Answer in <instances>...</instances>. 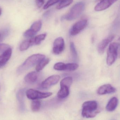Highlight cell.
Masks as SVG:
<instances>
[{"label": "cell", "mask_w": 120, "mask_h": 120, "mask_svg": "<svg viewBox=\"0 0 120 120\" xmlns=\"http://www.w3.org/2000/svg\"><path fill=\"white\" fill-rule=\"evenodd\" d=\"M82 115L86 118H92L96 117L100 112L98 103L95 101L85 102L82 105Z\"/></svg>", "instance_id": "cell-1"}, {"label": "cell", "mask_w": 120, "mask_h": 120, "mask_svg": "<svg viewBox=\"0 0 120 120\" xmlns=\"http://www.w3.org/2000/svg\"><path fill=\"white\" fill-rule=\"evenodd\" d=\"M45 57L44 55L40 54H34L31 56L18 67L17 70V73L19 74H22L36 64H38L41 60L45 58Z\"/></svg>", "instance_id": "cell-2"}, {"label": "cell", "mask_w": 120, "mask_h": 120, "mask_svg": "<svg viewBox=\"0 0 120 120\" xmlns=\"http://www.w3.org/2000/svg\"><path fill=\"white\" fill-rule=\"evenodd\" d=\"M85 4L83 2H79L72 7L69 12L61 18L62 20H72L77 18L84 10Z\"/></svg>", "instance_id": "cell-3"}, {"label": "cell", "mask_w": 120, "mask_h": 120, "mask_svg": "<svg viewBox=\"0 0 120 120\" xmlns=\"http://www.w3.org/2000/svg\"><path fill=\"white\" fill-rule=\"evenodd\" d=\"M72 81V78L70 77H65L61 81L60 89L57 93L58 98L64 99L68 97L69 94L70 88Z\"/></svg>", "instance_id": "cell-4"}, {"label": "cell", "mask_w": 120, "mask_h": 120, "mask_svg": "<svg viewBox=\"0 0 120 120\" xmlns=\"http://www.w3.org/2000/svg\"><path fill=\"white\" fill-rule=\"evenodd\" d=\"M120 44L116 42L111 43L109 45L107 52L106 63L109 66L115 62L117 56L118 50Z\"/></svg>", "instance_id": "cell-5"}, {"label": "cell", "mask_w": 120, "mask_h": 120, "mask_svg": "<svg viewBox=\"0 0 120 120\" xmlns=\"http://www.w3.org/2000/svg\"><path fill=\"white\" fill-rule=\"evenodd\" d=\"M27 97L31 100H37L46 98L52 95L51 92H42L35 89H30L26 91Z\"/></svg>", "instance_id": "cell-6"}, {"label": "cell", "mask_w": 120, "mask_h": 120, "mask_svg": "<svg viewBox=\"0 0 120 120\" xmlns=\"http://www.w3.org/2000/svg\"><path fill=\"white\" fill-rule=\"evenodd\" d=\"M42 25V22L41 20L36 21L32 25L29 29L25 31L23 34V36L27 38L34 37L40 31Z\"/></svg>", "instance_id": "cell-7"}, {"label": "cell", "mask_w": 120, "mask_h": 120, "mask_svg": "<svg viewBox=\"0 0 120 120\" xmlns=\"http://www.w3.org/2000/svg\"><path fill=\"white\" fill-rule=\"evenodd\" d=\"M87 24V20L86 19L81 20L75 23L71 29V35L75 36L78 34L86 27Z\"/></svg>", "instance_id": "cell-8"}, {"label": "cell", "mask_w": 120, "mask_h": 120, "mask_svg": "<svg viewBox=\"0 0 120 120\" xmlns=\"http://www.w3.org/2000/svg\"><path fill=\"white\" fill-rule=\"evenodd\" d=\"M65 42L61 37L57 38L53 43V51L55 54L59 55L65 49Z\"/></svg>", "instance_id": "cell-9"}, {"label": "cell", "mask_w": 120, "mask_h": 120, "mask_svg": "<svg viewBox=\"0 0 120 120\" xmlns=\"http://www.w3.org/2000/svg\"><path fill=\"white\" fill-rule=\"evenodd\" d=\"M60 79V77L59 75H53L50 76L41 83V86L43 89H48L57 83Z\"/></svg>", "instance_id": "cell-10"}, {"label": "cell", "mask_w": 120, "mask_h": 120, "mask_svg": "<svg viewBox=\"0 0 120 120\" xmlns=\"http://www.w3.org/2000/svg\"><path fill=\"white\" fill-rule=\"evenodd\" d=\"M115 36L114 35H110L106 39L102 40L99 43L98 46V51L99 54L102 55L103 54L107 46L113 40Z\"/></svg>", "instance_id": "cell-11"}, {"label": "cell", "mask_w": 120, "mask_h": 120, "mask_svg": "<svg viewBox=\"0 0 120 120\" xmlns=\"http://www.w3.org/2000/svg\"><path fill=\"white\" fill-rule=\"evenodd\" d=\"M115 88L110 84H105L100 86L97 90V93L99 95H104L116 92Z\"/></svg>", "instance_id": "cell-12"}, {"label": "cell", "mask_w": 120, "mask_h": 120, "mask_svg": "<svg viewBox=\"0 0 120 120\" xmlns=\"http://www.w3.org/2000/svg\"><path fill=\"white\" fill-rule=\"evenodd\" d=\"M12 50L8 48L5 50L0 55V67L5 65L11 57Z\"/></svg>", "instance_id": "cell-13"}, {"label": "cell", "mask_w": 120, "mask_h": 120, "mask_svg": "<svg viewBox=\"0 0 120 120\" xmlns=\"http://www.w3.org/2000/svg\"><path fill=\"white\" fill-rule=\"evenodd\" d=\"M111 0H102L94 8L96 11H101L104 10L109 8L113 4Z\"/></svg>", "instance_id": "cell-14"}, {"label": "cell", "mask_w": 120, "mask_h": 120, "mask_svg": "<svg viewBox=\"0 0 120 120\" xmlns=\"http://www.w3.org/2000/svg\"><path fill=\"white\" fill-rule=\"evenodd\" d=\"M118 101L116 97H114L110 99L106 107V110L112 112L115 110L118 104Z\"/></svg>", "instance_id": "cell-15"}, {"label": "cell", "mask_w": 120, "mask_h": 120, "mask_svg": "<svg viewBox=\"0 0 120 120\" xmlns=\"http://www.w3.org/2000/svg\"><path fill=\"white\" fill-rule=\"evenodd\" d=\"M38 75L36 72H32L27 74L25 77L24 80L28 84H34L37 81Z\"/></svg>", "instance_id": "cell-16"}, {"label": "cell", "mask_w": 120, "mask_h": 120, "mask_svg": "<svg viewBox=\"0 0 120 120\" xmlns=\"http://www.w3.org/2000/svg\"><path fill=\"white\" fill-rule=\"evenodd\" d=\"M35 45L34 37L31 38L30 39L24 41L20 46V50L21 51H24L27 50L30 46Z\"/></svg>", "instance_id": "cell-17"}, {"label": "cell", "mask_w": 120, "mask_h": 120, "mask_svg": "<svg viewBox=\"0 0 120 120\" xmlns=\"http://www.w3.org/2000/svg\"><path fill=\"white\" fill-rule=\"evenodd\" d=\"M24 89H21L19 90L17 94V98L20 104L21 109H24V99L25 96Z\"/></svg>", "instance_id": "cell-18"}, {"label": "cell", "mask_w": 120, "mask_h": 120, "mask_svg": "<svg viewBox=\"0 0 120 120\" xmlns=\"http://www.w3.org/2000/svg\"><path fill=\"white\" fill-rule=\"evenodd\" d=\"M50 61V60L48 58H44L40 61L36 67V70L37 72H39L42 70L47 65Z\"/></svg>", "instance_id": "cell-19"}, {"label": "cell", "mask_w": 120, "mask_h": 120, "mask_svg": "<svg viewBox=\"0 0 120 120\" xmlns=\"http://www.w3.org/2000/svg\"><path fill=\"white\" fill-rule=\"evenodd\" d=\"M73 0H61L57 5V9L58 10L64 8L70 5L72 3Z\"/></svg>", "instance_id": "cell-20"}, {"label": "cell", "mask_w": 120, "mask_h": 120, "mask_svg": "<svg viewBox=\"0 0 120 120\" xmlns=\"http://www.w3.org/2000/svg\"><path fill=\"white\" fill-rule=\"evenodd\" d=\"M41 107V103L39 101L33 100L31 105V108L33 112H38L40 110Z\"/></svg>", "instance_id": "cell-21"}, {"label": "cell", "mask_w": 120, "mask_h": 120, "mask_svg": "<svg viewBox=\"0 0 120 120\" xmlns=\"http://www.w3.org/2000/svg\"><path fill=\"white\" fill-rule=\"evenodd\" d=\"M79 67L78 64L76 63H68L66 64L65 70L73 71L77 70Z\"/></svg>", "instance_id": "cell-22"}, {"label": "cell", "mask_w": 120, "mask_h": 120, "mask_svg": "<svg viewBox=\"0 0 120 120\" xmlns=\"http://www.w3.org/2000/svg\"><path fill=\"white\" fill-rule=\"evenodd\" d=\"M46 36V34H43L39 35H38L37 36L34 37L35 45H39V44H40L41 42L45 39Z\"/></svg>", "instance_id": "cell-23"}, {"label": "cell", "mask_w": 120, "mask_h": 120, "mask_svg": "<svg viewBox=\"0 0 120 120\" xmlns=\"http://www.w3.org/2000/svg\"><path fill=\"white\" fill-rule=\"evenodd\" d=\"M70 49L72 56L74 59H77V53L74 43L71 42L70 43Z\"/></svg>", "instance_id": "cell-24"}, {"label": "cell", "mask_w": 120, "mask_h": 120, "mask_svg": "<svg viewBox=\"0 0 120 120\" xmlns=\"http://www.w3.org/2000/svg\"><path fill=\"white\" fill-rule=\"evenodd\" d=\"M66 64L63 62H58L54 65V69L56 70L62 71L65 70Z\"/></svg>", "instance_id": "cell-25"}, {"label": "cell", "mask_w": 120, "mask_h": 120, "mask_svg": "<svg viewBox=\"0 0 120 120\" xmlns=\"http://www.w3.org/2000/svg\"><path fill=\"white\" fill-rule=\"evenodd\" d=\"M61 0H49L44 6V10L47 9L56 4L59 3Z\"/></svg>", "instance_id": "cell-26"}, {"label": "cell", "mask_w": 120, "mask_h": 120, "mask_svg": "<svg viewBox=\"0 0 120 120\" xmlns=\"http://www.w3.org/2000/svg\"><path fill=\"white\" fill-rule=\"evenodd\" d=\"M8 34V31L7 30H0V42L4 39Z\"/></svg>", "instance_id": "cell-27"}, {"label": "cell", "mask_w": 120, "mask_h": 120, "mask_svg": "<svg viewBox=\"0 0 120 120\" xmlns=\"http://www.w3.org/2000/svg\"><path fill=\"white\" fill-rule=\"evenodd\" d=\"M37 5L38 8H40L42 6L44 3V0H36Z\"/></svg>", "instance_id": "cell-28"}, {"label": "cell", "mask_w": 120, "mask_h": 120, "mask_svg": "<svg viewBox=\"0 0 120 120\" xmlns=\"http://www.w3.org/2000/svg\"><path fill=\"white\" fill-rule=\"evenodd\" d=\"M112 0V1L113 3H114L116 2V1H117V0Z\"/></svg>", "instance_id": "cell-29"}, {"label": "cell", "mask_w": 120, "mask_h": 120, "mask_svg": "<svg viewBox=\"0 0 120 120\" xmlns=\"http://www.w3.org/2000/svg\"><path fill=\"white\" fill-rule=\"evenodd\" d=\"M1 11H1V9L0 8V15H1Z\"/></svg>", "instance_id": "cell-30"}, {"label": "cell", "mask_w": 120, "mask_h": 120, "mask_svg": "<svg viewBox=\"0 0 120 120\" xmlns=\"http://www.w3.org/2000/svg\"><path fill=\"white\" fill-rule=\"evenodd\" d=\"M1 45L0 44V50L1 49Z\"/></svg>", "instance_id": "cell-31"}, {"label": "cell", "mask_w": 120, "mask_h": 120, "mask_svg": "<svg viewBox=\"0 0 120 120\" xmlns=\"http://www.w3.org/2000/svg\"><path fill=\"white\" fill-rule=\"evenodd\" d=\"M118 40L120 41V37H119V39H118Z\"/></svg>", "instance_id": "cell-32"}, {"label": "cell", "mask_w": 120, "mask_h": 120, "mask_svg": "<svg viewBox=\"0 0 120 120\" xmlns=\"http://www.w3.org/2000/svg\"><path fill=\"white\" fill-rule=\"evenodd\" d=\"M101 0H97V1H101Z\"/></svg>", "instance_id": "cell-33"}]
</instances>
